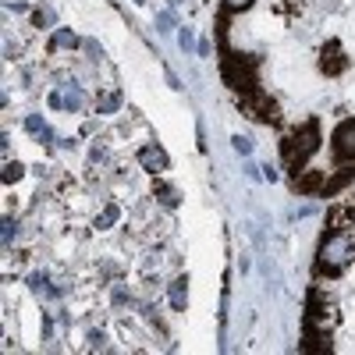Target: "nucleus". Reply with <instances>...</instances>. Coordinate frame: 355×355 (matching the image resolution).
I'll list each match as a JSON object with an SVG mask.
<instances>
[{
	"mask_svg": "<svg viewBox=\"0 0 355 355\" xmlns=\"http://www.w3.org/2000/svg\"><path fill=\"white\" fill-rule=\"evenodd\" d=\"M334 153L345 160H355V121H341L334 132Z\"/></svg>",
	"mask_w": 355,
	"mask_h": 355,
	"instance_id": "obj_5",
	"label": "nucleus"
},
{
	"mask_svg": "<svg viewBox=\"0 0 355 355\" xmlns=\"http://www.w3.org/2000/svg\"><path fill=\"white\" fill-rule=\"evenodd\" d=\"M178 46H182V50H192V28H182V33H178Z\"/></svg>",
	"mask_w": 355,
	"mask_h": 355,
	"instance_id": "obj_20",
	"label": "nucleus"
},
{
	"mask_svg": "<svg viewBox=\"0 0 355 355\" xmlns=\"http://www.w3.org/2000/svg\"><path fill=\"white\" fill-rule=\"evenodd\" d=\"M117 217H121V210H117V206H107V210H103V214L96 217V227H110V224H114Z\"/></svg>",
	"mask_w": 355,
	"mask_h": 355,
	"instance_id": "obj_14",
	"label": "nucleus"
},
{
	"mask_svg": "<svg viewBox=\"0 0 355 355\" xmlns=\"http://www.w3.org/2000/svg\"><path fill=\"white\" fill-rule=\"evenodd\" d=\"M224 82L231 89H249L256 85V75H252V61H242V57H227L224 61Z\"/></svg>",
	"mask_w": 355,
	"mask_h": 355,
	"instance_id": "obj_3",
	"label": "nucleus"
},
{
	"mask_svg": "<svg viewBox=\"0 0 355 355\" xmlns=\"http://www.w3.org/2000/svg\"><path fill=\"white\" fill-rule=\"evenodd\" d=\"M249 4H252V0H224V8H227V11H245Z\"/></svg>",
	"mask_w": 355,
	"mask_h": 355,
	"instance_id": "obj_21",
	"label": "nucleus"
},
{
	"mask_svg": "<svg viewBox=\"0 0 355 355\" xmlns=\"http://www.w3.org/2000/svg\"><path fill=\"white\" fill-rule=\"evenodd\" d=\"M157 196H160V202H167V206L178 202V192H174L171 185H164V182H157Z\"/></svg>",
	"mask_w": 355,
	"mask_h": 355,
	"instance_id": "obj_16",
	"label": "nucleus"
},
{
	"mask_svg": "<svg viewBox=\"0 0 355 355\" xmlns=\"http://www.w3.org/2000/svg\"><path fill=\"white\" fill-rule=\"evenodd\" d=\"M323 185H327V182H323L320 171H309V174H302V178H295V189H299V192H320Z\"/></svg>",
	"mask_w": 355,
	"mask_h": 355,
	"instance_id": "obj_9",
	"label": "nucleus"
},
{
	"mask_svg": "<svg viewBox=\"0 0 355 355\" xmlns=\"http://www.w3.org/2000/svg\"><path fill=\"white\" fill-rule=\"evenodd\" d=\"M78 40H75V33L71 28H57L53 33V50H61V46H75Z\"/></svg>",
	"mask_w": 355,
	"mask_h": 355,
	"instance_id": "obj_12",
	"label": "nucleus"
},
{
	"mask_svg": "<svg viewBox=\"0 0 355 355\" xmlns=\"http://www.w3.org/2000/svg\"><path fill=\"white\" fill-rule=\"evenodd\" d=\"M171 306H174L178 313H185V306H189V281H185V277L171 281Z\"/></svg>",
	"mask_w": 355,
	"mask_h": 355,
	"instance_id": "obj_8",
	"label": "nucleus"
},
{
	"mask_svg": "<svg viewBox=\"0 0 355 355\" xmlns=\"http://www.w3.org/2000/svg\"><path fill=\"white\" fill-rule=\"evenodd\" d=\"M341 68H345V61H341V50H338V43H331L327 50H323V71L338 75Z\"/></svg>",
	"mask_w": 355,
	"mask_h": 355,
	"instance_id": "obj_10",
	"label": "nucleus"
},
{
	"mask_svg": "<svg viewBox=\"0 0 355 355\" xmlns=\"http://www.w3.org/2000/svg\"><path fill=\"white\" fill-rule=\"evenodd\" d=\"M259 171H263V178H266V182H274V178H277V171H274L270 164H266V167H259Z\"/></svg>",
	"mask_w": 355,
	"mask_h": 355,
	"instance_id": "obj_24",
	"label": "nucleus"
},
{
	"mask_svg": "<svg viewBox=\"0 0 355 355\" xmlns=\"http://www.w3.org/2000/svg\"><path fill=\"white\" fill-rule=\"evenodd\" d=\"M348 182H355V167H341V174H334V182L323 185V192H338V189L348 185Z\"/></svg>",
	"mask_w": 355,
	"mask_h": 355,
	"instance_id": "obj_11",
	"label": "nucleus"
},
{
	"mask_svg": "<svg viewBox=\"0 0 355 355\" xmlns=\"http://www.w3.org/2000/svg\"><path fill=\"white\" fill-rule=\"evenodd\" d=\"M135 4H146V0H135Z\"/></svg>",
	"mask_w": 355,
	"mask_h": 355,
	"instance_id": "obj_25",
	"label": "nucleus"
},
{
	"mask_svg": "<svg viewBox=\"0 0 355 355\" xmlns=\"http://www.w3.org/2000/svg\"><path fill=\"white\" fill-rule=\"evenodd\" d=\"M15 239V220H4V245Z\"/></svg>",
	"mask_w": 355,
	"mask_h": 355,
	"instance_id": "obj_22",
	"label": "nucleus"
},
{
	"mask_svg": "<svg viewBox=\"0 0 355 355\" xmlns=\"http://www.w3.org/2000/svg\"><path fill=\"white\" fill-rule=\"evenodd\" d=\"M117 107H121V96H117V93H110V96H103V103H100V110H103V114H114Z\"/></svg>",
	"mask_w": 355,
	"mask_h": 355,
	"instance_id": "obj_18",
	"label": "nucleus"
},
{
	"mask_svg": "<svg viewBox=\"0 0 355 355\" xmlns=\"http://www.w3.org/2000/svg\"><path fill=\"white\" fill-rule=\"evenodd\" d=\"M157 25H160V33H167V28H171V11H164V15L157 18Z\"/></svg>",
	"mask_w": 355,
	"mask_h": 355,
	"instance_id": "obj_23",
	"label": "nucleus"
},
{
	"mask_svg": "<svg viewBox=\"0 0 355 355\" xmlns=\"http://www.w3.org/2000/svg\"><path fill=\"white\" fill-rule=\"evenodd\" d=\"M316 146H320V132H316V125H306L302 132H295V135L284 139V164L291 171H299L316 153Z\"/></svg>",
	"mask_w": 355,
	"mask_h": 355,
	"instance_id": "obj_2",
	"label": "nucleus"
},
{
	"mask_svg": "<svg viewBox=\"0 0 355 355\" xmlns=\"http://www.w3.org/2000/svg\"><path fill=\"white\" fill-rule=\"evenodd\" d=\"M33 21L43 28V25H53V11L50 8H40V11H33Z\"/></svg>",
	"mask_w": 355,
	"mask_h": 355,
	"instance_id": "obj_17",
	"label": "nucleus"
},
{
	"mask_svg": "<svg viewBox=\"0 0 355 355\" xmlns=\"http://www.w3.org/2000/svg\"><path fill=\"white\" fill-rule=\"evenodd\" d=\"M242 107L249 110V117H256V121H274V117H277V114H274V110H277L274 100L263 96V93H249V96L242 100Z\"/></svg>",
	"mask_w": 355,
	"mask_h": 355,
	"instance_id": "obj_4",
	"label": "nucleus"
},
{
	"mask_svg": "<svg viewBox=\"0 0 355 355\" xmlns=\"http://www.w3.org/2000/svg\"><path fill=\"white\" fill-rule=\"evenodd\" d=\"M355 259V245L345 231L331 234V239H323L320 245V270H327V274H341L345 266Z\"/></svg>",
	"mask_w": 355,
	"mask_h": 355,
	"instance_id": "obj_1",
	"label": "nucleus"
},
{
	"mask_svg": "<svg viewBox=\"0 0 355 355\" xmlns=\"http://www.w3.org/2000/svg\"><path fill=\"white\" fill-rule=\"evenodd\" d=\"M25 128L33 132V135H40V139H50V128L43 125V117H36V114H33V117H25Z\"/></svg>",
	"mask_w": 355,
	"mask_h": 355,
	"instance_id": "obj_13",
	"label": "nucleus"
},
{
	"mask_svg": "<svg viewBox=\"0 0 355 355\" xmlns=\"http://www.w3.org/2000/svg\"><path fill=\"white\" fill-rule=\"evenodd\" d=\"M139 164H142L146 171L160 174V171H167V153L160 150V146H146V150L139 153Z\"/></svg>",
	"mask_w": 355,
	"mask_h": 355,
	"instance_id": "obj_7",
	"label": "nucleus"
},
{
	"mask_svg": "<svg viewBox=\"0 0 355 355\" xmlns=\"http://www.w3.org/2000/svg\"><path fill=\"white\" fill-rule=\"evenodd\" d=\"M231 146H234V153H242V157H249V153H252V139H245V135H234V139H231Z\"/></svg>",
	"mask_w": 355,
	"mask_h": 355,
	"instance_id": "obj_15",
	"label": "nucleus"
},
{
	"mask_svg": "<svg viewBox=\"0 0 355 355\" xmlns=\"http://www.w3.org/2000/svg\"><path fill=\"white\" fill-rule=\"evenodd\" d=\"M85 103V93H82V89L71 82V85H64L61 89V93H50V107L57 110V107H68V110H78Z\"/></svg>",
	"mask_w": 355,
	"mask_h": 355,
	"instance_id": "obj_6",
	"label": "nucleus"
},
{
	"mask_svg": "<svg viewBox=\"0 0 355 355\" xmlns=\"http://www.w3.org/2000/svg\"><path fill=\"white\" fill-rule=\"evenodd\" d=\"M21 174H25V167H21V164H8V167H4V182H18Z\"/></svg>",
	"mask_w": 355,
	"mask_h": 355,
	"instance_id": "obj_19",
	"label": "nucleus"
}]
</instances>
